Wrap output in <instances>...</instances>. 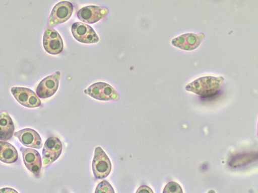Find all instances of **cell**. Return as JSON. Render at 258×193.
<instances>
[{"instance_id": "cell-9", "label": "cell", "mask_w": 258, "mask_h": 193, "mask_svg": "<svg viewBox=\"0 0 258 193\" xmlns=\"http://www.w3.org/2000/svg\"><path fill=\"white\" fill-rule=\"evenodd\" d=\"M11 92L20 104L28 108H36L41 105L38 96L30 89L15 87L11 89Z\"/></svg>"}, {"instance_id": "cell-3", "label": "cell", "mask_w": 258, "mask_h": 193, "mask_svg": "<svg viewBox=\"0 0 258 193\" xmlns=\"http://www.w3.org/2000/svg\"><path fill=\"white\" fill-rule=\"evenodd\" d=\"M84 93L99 101H114L119 99L118 93L111 85L103 82L93 84L84 90Z\"/></svg>"}, {"instance_id": "cell-7", "label": "cell", "mask_w": 258, "mask_h": 193, "mask_svg": "<svg viewBox=\"0 0 258 193\" xmlns=\"http://www.w3.org/2000/svg\"><path fill=\"white\" fill-rule=\"evenodd\" d=\"M43 46L50 54L57 55L62 52L63 44L62 38L53 28L48 26L43 37Z\"/></svg>"}, {"instance_id": "cell-1", "label": "cell", "mask_w": 258, "mask_h": 193, "mask_svg": "<svg viewBox=\"0 0 258 193\" xmlns=\"http://www.w3.org/2000/svg\"><path fill=\"white\" fill-rule=\"evenodd\" d=\"M224 81L222 76L203 77L187 84L185 89L203 98L211 97L219 92Z\"/></svg>"}, {"instance_id": "cell-13", "label": "cell", "mask_w": 258, "mask_h": 193, "mask_svg": "<svg viewBox=\"0 0 258 193\" xmlns=\"http://www.w3.org/2000/svg\"><path fill=\"white\" fill-rule=\"evenodd\" d=\"M14 136L26 146L36 149H40L42 146V141L40 135L32 129H24L15 133Z\"/></svg>"}, {"instance_id": "cell-14", "label": "cell", "mask_w": 258, "mask_h": 193, "mask_svg": "<svg viewBox=\"0 0 258 193\" xmlns=\"http://www.w3.org/2000/svg\"><path fill=\"white\" fill-rule=\"evenodd\" d=\"M14 132V122L9 114L6 112L0 114V140L8 141L11 139Z\"/></svg>"}, {"instance_id": "cell-2", "label": "cell", "mask_w": 258, "mask_h": 193, "mask_svg": "<svg viewBox=\"0 0 258 193\" xmlns=\"http://www.w3.org/2000/svg\"><path fill=\"white\" fill-rule=\"evenodd\" d=\"M92 168L95 178L103 179L108 176L112 170V163L100 146L95 148Z\"/></svg>"}, {"instance_id": "cell-15", "label": "cell", "mask_w": 258, "mask_h": 193, "mask_svg": "<svg viewBox=\"0 0 258 193\" xmlns=\"http://www.w3.org/2000/svg\"><path fill=\"white\" fill-rule=\"evenodd\" d=\"M18 154L16 148L11 144L0 141V161L7 164L16 162Z\"/></svg>"}, {"instance_id": "cell-12", "label": "cell", "mask_w": 258, "mask_h": 193, "mask_svg": "<svg viewBox=\"0 0 258 193\" xmlns=\"http://www.w3.org/2000/svg\"><path fill=\"white\" fill-rule=\"evenodd\" d=\"M20 149L23 154L26 166L36 177H38L42 167V159L40 154L33 149L21 147Z\"/></svg>"}, {"instance_id": "cell-11", "label": "cell", "mask_w": 258, "mask_h": 193, "mask_svg": "<svg viewBox=\"0 0 258 193\" xmlns=\"http://www.w3.org/2000/svg\"><path fill=\"white\" fill-rule=\"evenodd\" d=\"M109 12V9L106 8L91 6L79 10L77 17L84 23L94 24L104 18Z\"/></svg>"}, {"instance_id": "cell-5", "label": "cell", "mask_w": 258, "mask_h": 193, "mask_svg": "<svg viewBox=\"0 0 258 193\" xmlns=\"http://www.w3.org/2000/svg\"><path fill=\"white\" fill-rule=\"evenodd\" d=\"M62 151L60 140L54 136L50 137L46 141L42 151V163L47 167L54 162L60 157Z\"/></svg>"}, {"instance_id": "cell-4", "label": "cell", "mask_w": 258, "mask_h": 193, "mask_svg": "<svg viewBox=\"0 0 258 193\" xmlns=\"http://www.w3.org/2000/svg\"><path fill=\"white\" fill-rule=\"evenodd\" d=\"M205 37L204 33H186L172 39L173 46L182 50L191 51L197 49Z\"/></svg>"}, {"instance_id": "cell-17", "label": "cell", "mask_w": 258, "mask_h": 193, "mask_svg": "<svg viewBox=\"0 0 258 193\" xmlns=\"http://www.w3.org/2000/svg\"><path fill=\"white\" fill-rule=\"evenodd\" d=\"M163 193H183L181 186L177 183L171 181L165 186Z\"/></svg>"}, {"instance_id": "cell-16", "label": "cell", "mask_w": 258, "mask_h": 193, "mask_svg": "<svg viewBox=\"0 0 258 193\" xmlns=\"http://www.w3.org/2000/svg\"><path fill=\"white\" fill-rule=\"evenodd\" d=\"M95 193H115L112 185L107 181L100 182L96 187Z\"/></svg>"}, {"instance_id": "cell-10", "label": "cell", "mask_w": 258, "mask_h": 193, "mask_svg": "<svg viewBox=\"0 0 258 193\" xmlns=\"http://www.w3.org/2000/svg\"><path fill=\"white\" fill-rule=\"evenodd\" d=\"M72 32L74 38L83 44H95L99 38L92 27L87 24L76 23L73 25Z\"/></svg>"}, {"instance_id": "cell-19", "label": "cell", "mask_w": 258, "mask_h": 193, "mask_svg": "<svg viewBox=\"0 0 258 193\" xmlns=\"http://www.w3.org/2000/svg\"><path fill=\"white\" fill-rule=\"evenodd\" d=\"M0 193H19L16 190L10 187H5L0 189Z\"/></svg>"}, {"instance_id": "cell-18", "label": "cell", "mask_w": 258, "mask_h": 193, "mask_svg": "<svg viewBox=\"0 0 258 193\" xmlns=\"http://www.w3.org/2000/svg\"><path fill=\"white\" fill-rule=\"evenodd\" d=\"M136 193H154V192L151 188L144 185L138 189Z\"/></svg>"}, {"instance_id": "cell-8", "label": "cell", "mask_w": 258, "mask_h": 193, "mask_svg": "<svg viewBox=\"0 0 258 193\" xmlns=\"http://www.w3.org/2000/svg\"><path fill=\"white\" fill-rule=\"evenodd\" d=\"M60 74L57 71L41 80L36 88L37 95L43 99L52 96L58 89Z\"/></svg>"}, {"instance_id": "cell-20", "label": "cell", "mask_w": 258, "mask_h": 193, "mask_svg": "<svg viewBox=\"0 0 258 193\" xmlns=\"http://www.w3.org/2000/svg\"><path fill=\"white\" fill-rule=\"evenodd\" d=\"M208 193H216V191H215L214 190H210L208 191Z\"/></svg>"}, {"instance_id": "cell-6", "label": "cell", "mask_w": 258, "mask_h": 193, "mask_svg": "<svg viewBox=\"0 0 258 193\" xmlns=\"http://www.w3.org/2000/svg\"><path fill=\"white\" fill-rule=\"evenodd\" d=\"M74 11L73 4L69 2L57 4L53 9L48 19L50 27H55L67 22L72 16Z\"/></svg>"}]
</instances>
